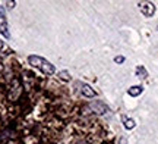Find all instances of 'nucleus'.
Returning <instances> with one entry per match:
<instances>
[{
    "mask_svg": "<svg viewBox=\"0 0 158 144\" xmlns=\"http://www.w3.org/2000/svg\"><path fill=\"white\" fill-rule=\"evenodd\" d=\"M28 63L32 65L34 68H38L43 74L45 75H53L54 74V65H51L47 59L41 58V56H37V55H31L28 56Z\"/></svg>",
    "mask_w": 158,
    "mask_h": 144,
    "instance_id": "f257e3e1",
    "label": "nucleus"
},
{
    "mask_svg": "<svg viewBox=\"0 0 158 144\" xmlns=\"http://www.w3.org/2000/svg\"><path fill=\"white\" fill-rule=\"evenodd\" d=\"M21 91H22V85H21V81L18 80V78L12 80L10 87H9V98H10L12 102H15V100L19 97Z\"/></svg>",
    "mask_w": 158,
    "mask_h": 144,
    "instance_id": "f03ea898",
    "label": "nucleus"
},
{
    "mask_svg": "<svg viewBox=\"0 0 158 144\" xmlns=\"http://www.w3.org/2000/svg\"><path fill=\"white\" fill-rule=\"evenodd\" d=\"M88 107H89L92 112H95V113H101V115H104V113H107V112H108V107L102 103V102H100V100L89 103V106H88Z\"/></svg>",
    "mask_w": 158,
    "mask_h": 144,
    "instance_id": "7ed1b4c3",
    "label": "nucleus"
},
{
    "mask_svg": "<svg viewBox=\"0 0 158 144\" xmlns=\"http://www.w3.org/2000/svg\"><path fill=\"white\" fill-rule=\"evenodd\" d=\"M139 7H141L142 13H143L147 18H151L154 13H155V6H154V3H151V2L141 3V5H139Z\"/></svg>",
    "mask_w": 158,
    "mask_h": 144,
    "instance_id": "20e7f679",
    "label": "nucleus"
},
{
    "mask_svg": "<svg viewBox=\"0 0 158 144\" xmlns=\"http://www.w3.org/2000/svg\"><path fill=\"white\" fill-rule=\"evenodd\" d=\"M142 91H143V88H142L141 85H133V87H130L129 90H127L129 96H132V97H138V96H141Z\"/></svg>",
    "mask_w": 158,
    "mask_h": 144,
    "instance_id": "39448f33",
    "label": "nucleus"
},
{
    "mask_svg": "<svg viewBox=\"0 0 158 144\" xmlns=\"http://www.w3.org/2000/svg\"><path fill=\"white\" fill-rule=\"evenodd\" d=\"M81 91H82V94H84L85 97H95V96H97V93L94 91L89 85H86V84H85V85H82Z\"/></svg>",
    "mask_w": 158,
    "mask_h": 144,
    "instance_id": "423d86ee",
    "label": "nucleus"
},
{
    "mask_svg": "<svg viewBox=\"0 0 158 144\" xmlns=\"http://www.w3.org/2000/svg\"><path fill=\"white\" fill-rule=\"evenodd\" d=\"M135 72H136V76H139L141 80H143V78H147L148 76V72H147V69L143 68V66H136V69H135Z\"/></svg>",
    "mask_w": 158,
    "mask_h": 144,
    "instance_id": "0eeeda50",
    "label": "nucleus"
},
{
    "mask_svg": "<svg viewBox=\"0 0 158 144\" xmlns=\"http://www.w3.org/2000/svg\"><path fill=\"white\" fill-rule=\"evenodd\" d=\"M124 128H126V129H133V128L136 127V122L133 121V119H132V118H126V119H124Z\"/></svg>",
    "mask_w": 158,
    "mask_h": 144,
    "instance_id": "6e6552de",
    "label": "nucleus"
},
{
    "mask_svg": "<svg viewBox=\"0 0 158 144\" xmlns=\"http://www.w3.org/2000/svg\"><path fill=\"white\" fill-rule=\"evenodd\" d=\"M59 78L63 81H69L70 80V76H69V72H66V71H62L60 74H59Z\"/></svg>",
    "mask_w": 158,
    "mask_h": 144,
    "instance_id": "1a4fd4ad",
    "label": "nucleus"
},
{
    "mask_svg": "<svg viewBox=\"0 0 158 144\" xmlns=\"http://www.w3.org/2000/svg\"><path fill=\"white\" fill-rule=\"evenodd\" d=\"M114 62H116V63H123V62H124V58H123V56H117V58L114 59Z\"/></svg>",
    "mask_w": 158,
    "mask_h": 144,
    "instance_id": "9d476101",
    "label": "nucleus"
},
{
    "mask_svg": "<svg viewBox=\"0 0 158 144\" xmlns=\"http://www.w3.org/2000/svg\"><path fill=\"white\" fill-rule=\"evenodd\" d=\"M0 19H5V9H3V6H0Z\"/></svg>",
    "mask_w": 158,
    "mask_h": 144,
    "instance_id": "9b49d317",
    "label": "nucleus"
},
{
    "mask_svg": "<svg viewBox=\"0 0 158 144\" xmlns=\"http://www.w3.org/2000/svg\"><path fill=\"white\" fill-rule=\"evenodd\" d=\"M76 144H91V143H88V141H85V140H81V141H78Z\"/></svg>",
    "mask_w": 158,
    "mask_h": 144,
    "instance_id": "f8f14e48",
    "label": "nucleus"
},
{
    "mask_svg": "<svg viewBox=\"0 0 158 144\" xmlns=\"http://www.w3.org/2000/svg\"><path fill=\"white\" fill-rule=\"evenodd\" d=\"M2 49H3V41L0 40V50H2Z\"/></svg>",
    "mask_w": 158,
    "mask_h": 144,
    "instance_id": "ddd939ff",
    "label": "nucleus"
},
{
    "mask_svg": "<svg viewBox=\"0 0 158 144\" xmlns=\"http://www.w3.org/2000/svg\"><path fill=\"white\" fill-rule=\"evenodd\" d=\"M2 69H3V65H2V62H0V72H2Z\"/></svg>",
    "mask_w": 158,
    "mask_h": 144,
    "instance_id": "4468645a",
    "label": "nucleus"
}]
</instances>
